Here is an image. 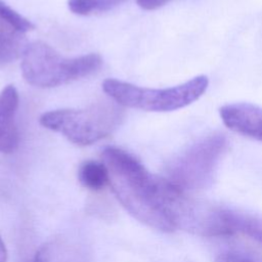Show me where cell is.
I'll list each match as a JSON object with an SVG mask.
<instances>
[{
    "label": "cell",
    "mask_w": 262,
    "mask_h": 262,
    "mask_svg": "<svg viewBox=\"0 0 262 262\" xmlns=\"http://www.w3.org/2000/svg\"><path fill=\"white\" fill-rule=\"evenodd\" d=\"M101 158L107 169L108 183L122 206L149 227L174 231L175 226L162 204L161 177L149 173L134 156L121 148L106 147Z\"/></svg>",
    "instance_id": "6da1fadb"
},
{
    "label": "cell",
    "mask_w": 262,
    "mask_h": 262,
    "mask_svg": "<svg viewBox=\"0 0 262 262\" xmlns=\"http://www.w3.org/2000/svg\"><path fill=\"white\" fill-rule=\"evenodd\" d=\"M102 59L97 53L64 57L42 41L28 44L21 55V74L27 83L52 88L87 77L97 71Z\"/></svg>",
    "instance_id": "7a4b0ae2"
},
{
    "label": "cell",
    "mask_w": 262,
    "mask_h": 262,
    "mask_svg": "<svg viewBox=\"0 0 262 262\" xmlns=\"http://www.w3.org/2000/svg\"><path fill=\"white\" fill-rule=\"evenodd\" d=\"M123 120L117 102L101 101L81 110L61 108L44 113L40 124L78 145H90L111 135Z\"/></svg>",
    "instance_id": "3957f363"
},
{
    "label": "cell",
    "mask_w": 262,
    "mask_h": 262,
    "mask_svg": "<svg viewBox=\"0 0 262 262\" xmlns=\"http://www.w3.org/2000/svg\"><path fill=\"white\" fill-rule=\"evenodd\" d=\"M209 79L205 75L169 88H146L117 79H105L103 91L118 104L146 112H172L198 100L207 90Z\"/></svg>",
    "instance_id": "277c9868"
},
{
    "label": "cell",
    "mask_w": 262,
    "mask_h": 262,
    "mask_svg": "<svg viewBox=\"0 0 262 262\" xmlns=\"http://www.w3.org/2000/svg\"><path fill=\"white\" fill-rule=\"evenodd\" d=\"M226 147L222 134H213L193 143L170 165L168 179L184 191L209 187Z\"/></svg>",
    "instance_id": "5b68a950"
},
{
    "label": "cell",
    "mask_w": 262,
    "mask_h": 262,
    "mask_svg": "<svg viewBox=\"0 0 262 262\" xmlns=\"http://www.w3.org/2000/svg\"><path fill=\"white\" fill-rule=\"evenodd\" d=\"M34 25L0 0V64L21 56L26 44L24 34Z\"/></svg>",
    "instance_id": "8992f818"
},
{
    "label": "cell",
    "mask_w": 262,
    "mask_h": 262,
    "mask_svg": "<svg viewBox=\"0 0 262 262\" xmlns=\"http://www.w3.org/2000/svg\"><path fill=\"white\" fill-rule=\"evenodd\" d=\"M219 115L229 130L262 142V107L250 102H234L222 105Z\"/></svg>",
    "instance_id": "52a82bcc"
},
{
    "label": "cell",
    "mask_w": 262,
    "mask_h": 262,
    "mask_svg": "<svg viewBox=\"0 0 262 262\" xmlns=\"http://www.w3.org/2000/svg\"><path fill=\"white\" fill-rule=\"evenodd\" d=\"M18 107V92L7 85L0 92V152H13L19 142L15 116Z\"/></svg>",
    "instance_id": "ba28073f"
},
{
    "label": "cell",
    "mask_w": 262,
    "mask_h": 262,
    "mask_svg": "<svg viewBox=\"0 0 262 262\" xmlns=\"http://www.w3.org/2000/svg\"><path fill=\"white\" fill-rule=\"evenodd\" d=\"M34 262H91L85 248L68 237H55L42 245Z\"/></svg>",
    "instance_id": "9c48e42d"
},
{
    "label": "cell",
    "mask_w": 262,
    "mask_h": 262,
    "mask_svg": "<svg viewBox=\"0 0 262 262\" xmlns=\"http://www.w3.org/2000/svg\"><path fill=\"white\" fill-rule=\"evenodd\" d=\"M220 216L229 234H244L262 246V220L230 210H220Z\"/></svg>",
    "instance_id": "30bf717a"
},
{
    "label": "cell",
    "mask_w": 262,
    "mask_h": 262,
    "mask_svg": "<svg viewBox=\"0 0 262 262\" xmlns=\"http://www.w3.org/2000/svg\"><path fill=\"white\" fill-rule=\"evenodd\" d=\"M80 183L91 190L102 189L108 183V173L102 162L86 161L78 171Z\"/></svg>",
    "instance_id": "8fae6325"
},
{
    "label": "cell",
    "mask_w": 262,
    "mask_h": 262,
    "mask_svg": "<svg viewBox=\"0 0 262 262\" xmlns=\"http://www.w3.org/2000/svg\"><path fill=\"white\" fill-rule=\"evenodd\" d=\"M126 0H69V9L79 15H91L108 11Z\"/></svg>",
    "instance_id": "7c38bea8"
},
{
    "label": "cell",
    "mask_w": 262,
    "mask_h": 262,
    "mask_svg": "<svg viewBox=\"0 0 262 262\" xmlns=\"http://www.w3.org/2000/svg\"><path fill=\"white\" fill-rule=\"evenodd\" d=\"M215 262H255L249 258H246L242 255L233 253H224L220 254L215 258Z\"/></svg>",
    "instance_id": "4fadbf2b"
},
{
    "label": "cell",
    "mask_w": 262,
    "mask_h": 262,
    "mask_svg": "<svg viewBox=\"0 0 262 262\" xmlns=\"http://www.w3.org/2000/svg\"><path fill=\"white\" fill-rule=\"evenodd\" d=\"M170 0H136L137 5L145 10H154L157 9L166 3H168Z\"/></svg>",
    "instance_id": "5bb4252c"
},
{
    "label": "cell",
    "mask_w": 262,
    "mask_h": 262,
    "mask_svg": "<svg viewBox=\"0 0 262 262\" xmlns=\"http://www.w3.org/2000/svg\"><path fill=\"white\" fill-rule=\"evenodd\" d=\"M6 261H7V251L3 241L0 237V262H6Z\"/></svg>",
    "instance_id": "9a60e30c"
},
{
    "label": "cell",
    "mask_w": 262,
    "mask_h": 262,
    "mask_svg": "<svg viewBox=\"0 0 262 262\" xmlns=\"http://www.w3.org/2000/svg\"><path fill=\"white\" fill-rule=\"evenodd\" d=\"M25 262H29V261H25Z\"/></svg>",
    "instance_id": "2e32d148"
}]
</instances>
